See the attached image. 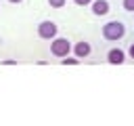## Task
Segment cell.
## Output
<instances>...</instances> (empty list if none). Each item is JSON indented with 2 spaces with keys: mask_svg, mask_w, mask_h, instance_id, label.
Masks as SVG:
<instances>
[{
  "mask_svg": "<svg viewBox=\"0 0 134 126\" xmlns=\"http://www.w3.org/2000/svg\"><path fill=\"white\" fill-rule=\"evenodd\" d=\"M124 34H126V27L121 21H109L103 25V36L107 40H119V38H124Z\"/></svg>",
  "mask_w": 134,
  "mask_h": 126,
  "instance_id": "1",
  "label": "cell"
},
{
  "mask_svg": "<svg viewBox=\"0 0 134 126\" xmlns=\"http://www.w3.org/2000/svg\"><path fill=\"white\" fill-rule=\"evenodd\" d=\"M69 48H71V44H69L67 38H57V36H54L52 42H50V52H52L54 57H67Z\"/></svg>",
  "mask_w": 134,
  "mask_h": 126,
  "instance_id": "2",
  "label": "cell"
},
{
  "mask_svg": "<svg viewBox=\"0 0 134 126\" xmlns=\"http://www.w3.org/2000/svg\"><path fill=\"white\" fill-rule=\"evenodd\" d=\"M38 36L44 38V40H52V38L57 36V25H54L52 21H42V23L38 25Z\"/></svg>",
  "mask_w": 134,
  "mask_h": 126,
  "instance_id": "3",
  "label": "cell"
},
{
  "mask_svg": "<svg viewBox=\"0 0 134 126\" xmlns=\"http://www.w3.org/2000/svg\"><path fill=\"white\" fill-rule=\"evenodd\" d=\"M107 61H109L111 65H121V63L126 61V52H124L121 48H111L109 55H107Z\"/></svg>",
  "mask_w": 134,
  "mask_h": 126,
  "instance_id": "4",
  "label": "cell"
},
{
  "mask_svg": "<svg viewBox=\"0 0 134 126\" xmlns=\"http://www.w3.org/2000/svg\"><path fill=\"white\" fill-rule=\"evenodd\" d=\"M90 4H92V13L98 15V17L109 13V2H107V0H92Z\"/></svg>",
  "mask_w": 134,
  "mask_h": 126,
  "instance_id": "5",
  "label": "cell"
},
{
  "mask_svg": "<svg viewBox=\"0 0 134 126\" xmlns=\"http://www.w3.org/2000/svg\"><path fill=\"white\" fill-rule=\"evenodd\" d=\"M73 50H75V57H77V59H84V57H88V55H90V44L82 40V42H77V44H75V48H73Z\"/></svg>",
  "mask_w": 134,
  "mask_h": 126,
  "instance_id": "6",
  "label": "cell"
},
{
  "mask_svg": "<svg viewBox=\"0 0 134 126\" xmlns=\"http://www.w3.org/2000/svg\"><path fill=\"white\" fill-rule=\"evenodd\" d=\"M48 4H50L52 8H63V6H65V0H48Z\"/></svg>",
  "mask_w": 134,
  "mask_h": 126,
  "instance_id": "7",
  "label": "cell"
},
{
  "mask_svg": "<svg viewBox=\"0 0 134 126\" xmlns=\"http://www.w3.org/2000/svg\"><path fill=\"white\" fill-rule=\"evenodd\" d=\"M61 63H63V65H77L80 59H69V57H67V59H61Z\"/></svg>",
  "mask_w": 134,
  "mask_h": 126,
  "instance_id": "8",
  "label": "cell"
},
{
  "mask_svg": "<svg viewBox=\"0 0 134 126\" xmlns=\"http://www.w3.org/2000/svg\"><path fill=\"white\" fill-rule=\"evenodd\" d=\"M124 8L126 10H134V0H124Z\"/></svg>",
  "mask_w": 134,
  "mask_h": 126,
  "instance_id": "9",
  "label": "cell"
},
{
  "mask_svg": "<svg viewBox=\"0 0 134 126\" xmlns=\"http://www.w3.org/2000/svg\"><path fill=\"white\" fill-rule=\"evenodd\" d=\"M73 2H75L77 6H86V4H90L92 0H73Z\"/></svg>",
  "mask_w": 134,
  "mask_h": 126,
  "instance_id": "10",
  "label": "cell"
},
{
  "mask_svg": "<svg viewBox=\"0 0 134 126\" xmlns=\"http://www.w3.org/2000/svg\"><path fill=\"white\" fill-rule=\"evenodd\" d=\"M128 52H130V57H132V59H134V42H132V44H130V50H128Z\"/></svg>",
  "mask_w": 134,
  "mask_h": 126,
  "instance_id": "11",
  "label": "cell"
},
{
  "mask_svg": "<svg viewBox=\"0 0 134 126\" xmlns=\"http://www.w3.org/2000/svg\"><path fill=\"white\" fill-rule=\"evenodd\" d=\"M8 2H13V4H17V2H21V0H8Z\"/></svg>",
  "mask_w": 134,
  "mask_h": 126,
  "instance_id": "12",
  "label": "cell"
}]
</instances>
